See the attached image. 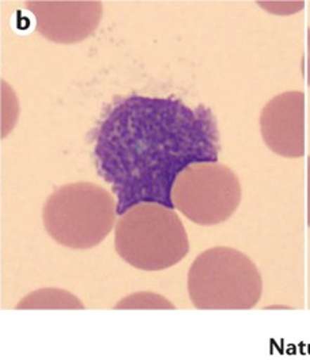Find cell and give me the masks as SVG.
Masks as SVG:
<instances>
[{"mask_svg":"<svg viewBox=\"0 0 310 360\" xmlns=\"http://www.w3.org/2000/svg\"><path fill=\"white\" fill-rule=\"evenodd\" d=\"M37 32L56 44H76L98 27L103 7L101 1H26Z\"/></svg>","mask_w":310,"mask_h":360,"instance_id":"6","label":"cell"},{"mask_svg":"<svg viewBox=\"0 0 310 360\" xmlns=\"http://www.w3.org/2000/svg\"><path fill=\"white\" fill-rule=\"evenodd\" d=\"M117 309H174V305L168 302L164 297L153 292H137L128 298H124Z\"/></svg>","mask_w":310,"mask_h":360,"instance_id":"10","label":"cell"},{"mask_svg":"<svg viewBox=\"0 0 310 360\" xmlns=\"http://www.w3.org/2000/svg\"><path fill=\"white\" fill-rule=\"evenodd\" d=\"M308 84L310 86V29H309V72H308Z\"/></svg>","mask_w":310,"mask_h":360,"instance_id":"12","label":"cell"},{"mask_svg":"<svg viewBox=\"0 0 310 360\" xmlns=\"http://www.w3.org/2000/svg\"><path fill=\"white\" fill-rule=\"evenodd\" d=\"M308 225L310 226V158L308 160Z\"/></svg>","mask_w":310,"mask_h":360,"instance_id":"11","label":"cell"},{"mask_svg":"<svg viewBox=\"0 0 310 360\" xmlns=\"http://www.w3.org/2000/svg\"><path fill=\"white\" fill-rule=\"evenodd\" d=\"M115 250L130 266L167 270L188 253L187 232L174 209L140 203L122 214L115 226Z\"/></svg>","mask_w":310,"mask_h":360,"instance_id":"2","label":"cell"},{"mask_svg":"<svg viewBox=\"0 0 310 360\" xmlns=\"http://www.w3.org/2000/svg\"><path fill=\"white\" fill-rule=\"evenodd\" d=\"M117 216V202L103 187L79 181L60 187L44 207L46 232L71 250H90L109 236Z\"/></svg>","mask_w":310,"mask_h":360,"instance_id":"3","label":"cell"},{"mask_svg":"<svg viewBox=\"0 0 310 360\" xmlns=\"http://www.w3.org/2000/svg\"><path fill=\"white\" fill-rule=\"evenodd\" d=\"M219 153L214 112L174 98L121 99L95 131L96 171L111 186L118 216L140 203L174 209L178 176L193 164L217 162Z\"/></svg>","mask_w":310,"mask_h":360,"instance_id":"1","label":"cell"},{"mask_svg":"<svg viewBox=\"0 0 310 360\" xmlns=\"http://www.w3.org/2000/svg\"><path fill=\"white\" fill-rule=\"evenodd\" d=\"M188 294L198 309H252L263 282L254 262L229 247L202 252L188 271Z\"/></svg>","mask_w":310,"mask_h":360,"instance_id":"4","label":"cell"},{"mask_svg":"<svg viewBox=\"0 0 310 360\" xmlns=\"http://www.w3.org/2000/svg\"><path fill=\"white\" fill-rule=\"evenodd\" d=\"M19 101L14 89L0 79V137L6 139L17 125Z\"/></svg>","mask_w":310,"mask_h":360,"instance_id":"9","label":"cell"},{"mask_svg":"<svg viewBox=\"0 0 310 360\" xmlns=\"http://www.w3.org/2000/svg\"><path fill=\"white\" fill-rule=\"evenodd\" d=\"M172 202L190 221L202 226L219 225L238 210L241 184L236 174L224 164H193L175 181Z\"/></svg>","mask_w":310,"mask_h":360,"instance_id":"5","label":"cell"},{"mask_svg":"<svg viewBox=\"0 0 310 360\" xmlns=\"http://www.w3.org/2000/svg\"><path fill=\"white\" fill-rule=\"evenodd\" d=\"M260 131L266 145L279 156L305 155V95L289 91L274 96L260 114Z\"/></svg>","mask_w":310,"mask_h":360,"instance_id":"7","label":"cell"},{"mask_svg":"<svg viewBox=\"0 0 310 360\" xmlns=\"http://www.w3.org/2000/svg\"><path fill=\"white\" fill-rule=\"evenodd\" d=\"M18 309H84V305L68 291L61 288H41L25 297Z\"/></svg>","mask_w":310,"mask_h":360,"instance_id":"8","label":"cell"}]
</instances>
